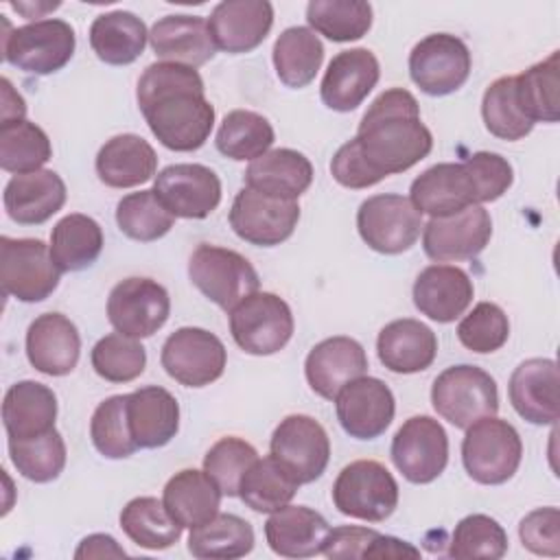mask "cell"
<instances>
[{"label": "cell", "instance_id": "cell-60", "mask_svg": "<svg viewBox=\"0 0 560 560\" xmlns=\"http://www.w3.org/2000/svg\"><path fill=\"white\" fill-rule=\"evenodd\" d=\"M0 85H2V122L24 120V116H26L24 98L13 90V85L7 77L0 81Z\"/></svg>", "mask_w": 560, "mask_h": 560}, {"label": "cell", "instance_id": "cell-45", "mask_svg": "<svg viewBox=\"0 0 560 560\" xmlns=\"http://www.w3.org/2000/svg\"><path fill=\"white\" fill-rule=\"evenodd\" d=\"M52 158V147L42 127L31 120L0 122V166L22 175L39 171Z\"/></svg>", "mask_w": 560, "mask_h": 560}, {"label": "cell", "instance_id": "cell-19", "mask_svg": "<svg viewBox=\"0 0 560 560\" xmlns=\"http://www.w3.org/2000/svg\"><path fill=\"white\" fill-rule=\"evenodd\" d=\"M341 429L357 440H374L394 420L396 402L392 389L374 376H359L343 385L335 398Z\"/></svg>", "mask_w": 560, "mask_h": 560}, {"label": "cell", "instance_id": "cell-50", "mask_svg": "<svg viewBox=\"0 0 560 560\" xmlns=\"http://www.w3.org/2000/svg\"><path fill=\"white\" fill-rule=\"evenodd\" d=\"M94 372L109 383H129L144 372V346L127 335L112 332L101 337L90 354Z\"/></svg>", "mask_w": 560, "mask_h": 560}, {"label": "cell", "instance_id": "cell-1", "mask_svg": "<svg viewBox=\"0 0 560 560\" xmlns=\"http://www.w3.org/2000/svg\"><path fill=\"white\" fill-rule=\"evenodd\" d=\"M136 98L151 133L171 151H197L214 127L201 74L182 63L155 61L138 79Z\"/></svg>", "mask_w": 560, "mask_h": 560}, {"label": "cell", "instance_id": "cell-39", "mask_svg": "<svg viewBox=\"0 0 560 560\" xmlns=\"http://www.w3.org/2000/svg\"><path fill=\"white\" fill-rule=\"evenodd\" d=\"M324 61V46L308 26L284 28L273 44V68L278 79L293 90L308 85Z\"/></svg>", "mask_w": 560, "mask_h": 560}, {"label": "cell", "instance_id": "cell-51", "mask_svg": "<svg viewBox=\"0 0 560 560\" xmlns=\"http://www.w3.org/2000/svg\"><path fill=\"white\" fill-rule=\"evenodd\" d=\"M508 551L505 529L488 514H468L464 516L453 532L448 556L457 560H499Z\"/></svg>", "mask_w": 560, "mask_h": 560}, {"label": "cell", "instance_id": "cell-54", "mask_svg": "<svg viewBox=\"0 0 560 560\" xmlns=\"http://www.w3.org/2000/svg\"><path fill=\"white\" fill-rule=\"evenodd\" d=\"M464 166L470 171L477 190H479V203L497 201L508 192V188L514 182L512 164L492 151H477L464 160Z\"/></svg>", "mask_w": 560, "mask_h": 560}, {"label": "cell", "instance_id": "cell-8", "mask_svg": "<svg viewBox=\"0 0 560 560\" xmlns=\"http://www.w3.org/2000/svg\"><path fill=\"white\" fill-rule=\"evenodd\" d=\"M74 28L57 18L37 20L13 28L2 37V57L7 63L28 74H52L74 55Z\"/></svg>", "mask_w": 560, "mask_h": 560}, {"label": "cell", "instance_id": "cell-9", "mask_svg": "<svg viewBox=\"0 0 560 560\" xmlns=\"http://www.w3.org/2000/svg\"><path fill=\"white\" fill-rule=\"evenodd\" d=\"M59 267L50 256V245L39 238H0V282L4 295L20 302H42L59 284Z\"/></svg>", "mask_w": 560, "mask_h": 560}, {"label": "cell", "instance_id": "cell-28", "mask_svg": "<svg viewBox=\"0 0 560 560\" xmlns=\"http://www.w3.org/2000/svg\"><path fill=\"white\" fill-rule=\"evenodd\" d=\"M149 44L160 59L190 68L208 63L217 52L208 20L201 15L160 18L149 31Z\"/></svg>", "mask_w": 560, "mask_h": 560}, {"label": "cell", "instance_id": "cell-58", "mask_svg": "<svg viewBox=\"0 0 560 560\" xmlns=\"http://www.w3.org/2000/svg\"><path fill=\"white\" fill-rule=\"evenodd\" d=\"M122 556H127V551L109 534L85 536L74 551V558H122Z\"/></svg>", "mask_w": 560, "mask_h": 560}, {"label": "cell", "instance_id": "cell-48", "mask_svg": "<svg viewBox=\"0 0 560 560\" xmlns=\"http://www.w3.org/2000/svg\"><path fill=\"white\" fill-rule=\"evenodd\" d=\"M90 438L94 448L107 459H125L138 451L127 418V394L98 402L90 420Z\"/></svg>", "mask_w": 560, "mask_h": 560}, {"label": "cell", "instance_id": "cell-26", "mask_svg": "<svg viewBox=\"0 0 560 560\" xmlns=\"http://www.w3.org/2000/svg\"><path fill=\"white\" fill-rule=\"evenodd\" d=\"M475 295L470 276L455 265H429L413 282L416 308L438 324L455 322Z\"/></svg>", "mask_w": 560, "mask_h": 560}, {"label": "cell", "instance_id": "cell-43", "mask_svg": "<svg viewBox=\"0 0 560 560\" xmlns=\"http://www.w3.org/2000/svg\"><path fill=\"white\" fill-rule=\"evenodd\" d=\"M273 140L276 133L271 122L262 114L249 109H234L225 114L214 138L217 149L236 162H254L269 151Z\"/></svg>", "mask_w": 560, "mask_h": 560}, {"label": "cell", "instance_id": "cell-44", "mask_svg": "<svg viewBox=\"0 0 560 560\" xmlns=\"http://www.w3.org/2000/svg\"><path fill=\"white\" fill-rule=\"evenodd\" d=\"M306 22L330 42L361 39L372 26V4L363 0H311Z\"/></svg>", "mask_w": 560, "mask_h": 560}, {"label": "cell", "instance_id": "cell-47", "mask_svg": "<svg viewBox=\"0 0 560 560\" xmlns=\"http://www.w3.org/2000/svg\"><path fill=\"white\" fill-rule=\"evenodd\" d=\"M116 223L125 236L140 243H151L171 232L175 217L164 208L151 188L125 195L116 206Z\"/></svg>", "mask_w": 560, "mask_h": 560}, {"label": "cell", "instance_id": "cell-38", "mask_svg": "<svg viewBox=\"0 0 560 560\" xmlns=\"http://www.w3.org/2000/svg\"><path fill=\"white\" fill-rule=\"evenodd\" d=\"M101 225L81 212L66 214L50 232V256L59 271L88 269L103 252Z\"/></svg>", "mask_w": 560, "mask_h": 560}, {"label": "cell", "instance_id": "cell-57", "mask_svg": "<svg viewBox=\"0 0 560 560\" xmlns=\"http://www.w3.org/2000/svg\"><path fill=\"white\" fill-rule=\"evenodd\" d=\"M376 536H378V532L370 529V527H359V525L332 527L324 540L322 553L332 560L368 558V551Z\"/></svg>", "mask_w": 560, "mask_h": 560}, {"label": "cell", "instance_id": "cell-7", "mask_svg": "<svg viewBox=\"0 0 560 560\" xmlns=\"http://www.w3.org/2000/svg\"><path fill=\"white\" fill-rule=\"evenodd\" d=\"M230 332L247 354H276L293 335V315L280 295L256 291L230 311Z\"/></svg>", "mask_w": 560, "mask_h": 560}, {"label": "cell", "instance_id": "cell-35", "mask_svg": "<svg viewBox=\"0 0 560 560\" xmlns=\"http://www.w3.org/2000/svg\"><path fill=\"white\" fill-rule=\"evenodd\" d=\"M223 492L206 470L186 468L175 472L164 486V505L182 527H197L219 514Z\"/></svg>", "mask_w": 560, "mask_h": 560}, {"label": "cell", "instance_id": "cell-37", "mask_svg": "<svg viewBox=\"0 0 560 560\" xmlns=\"http://www.w3.org/2000/svg\"><path fill=\"white\" fill-rule=\"evenodd\" d=\"M516 103L532 122H556L560 118V52L534 63L514 77Z\"/></svg>", "mask_w": 560, "mask_h": 560}, {"label": "cell", "instance_id": "cell-22", "mask_svg": "<svg viewBox=\"0 0 560 560\" xmlns=\"http://www.w3.org/2000/svg\"><path fill=\"white\" fill-rule=\"evenodd\" d=\"M365 370L368 354L363 346L346 335L328 337L315 343L304 361V374L311 389L326 400H335L339 389L363 376Z\"/></svg>", "mask_w": 560, "mask_h": 560}, {"label": "cell", "instance_id": "cell-16", "mask_svg": "<svg viewBox=\"0 0 560 560\" xmlns=\"http://www.w3.org/2000/svg\"><path fill=\"white\" fill-rule=\"evenodd\" d=\"M392 462L411 483H431L448 464V435L431 416H411L392 440Z\"/></svg>", "mask_w": 560, "mask_h": 560}, {"label": "cell", "instance_id": "cell-32", "mask_svg": "<svg viewBox=\"0 0 560 560\" xmlns=\"http://www.w3.org/2000/svg\"><path fill=\"white\" fill-rule=\"evenodd\" d=\"M96 175L109 188H133L149 182L158 171L155 149L136 133L109 138L96 153Z\"/></svg>", "mask_w": 560, "mask_h": 560}, {"label": "cell", "instance_id": "cell-10", "mask_svg": "<svg viewBox=\"0 0 560 560\" xmlns=\"http://www.w3.org/2000/svg\"><path fill=\"white\" fill-rule=\"evenodd\" d=\"M422 228V214L402 195H374L357 210V230L365 245L378 254L392 256L411 249Z\"/></svg>", "mask_w": 560, "mask_h": 560}, {"label": "cell", "instance_id": "cell-18", "mask_svg": "<svg viewBox=\"0 0 560 560\" xmlns=\"http://www.w3.org/2000/svg\"><path fill=\"white\" fill-rule=\"evenodd\" d=\"M153 192L173 217L206 219L221 203V179L203 164H171L155 175Z\"/></svg>", "mask_w": 560, "mask_h": 560}, {"label": "cell", "instance_id": "cell-42", "mask_svg": "<svg viewBox=\"0 0 560 560\" xmlns=\"http://www.w3.org/2000/svg\"><path fill=\"white\" fill-rule=\"evenodd\" d=\"M120 527L138 547L153 551L175 545L184 529L155 497L131 499L120 512Z\"/></svg>", "mask_w": 560, "mask_h": 560}, {"label": "cell", "instance_id": "cell-13", "mask_svg": "<svg viewBox=\"0 0 560 560\" xmlns=\"http://www.w3.org/2000/svg\"><path fill=\"white\" fill-rule=\"evenodd\" d=\"M171 378L186 387H206L221 378L228 352L223 341L206 328L184 326L168 335L160 354Z\"/></svg>", "mask_w": 560, "mask_h": 560}, {"label": "cell", "instance_id": "cell-15", "mask_svg": "<svg viewBox=\"0 0 560 560\" xmlns=\"http://www.w3.org/2000/svg\"><path fill=\"white\" fill-rule=\"evenodd\" d=\"M269 451L302 486L324 475L330 459V440L315 418L291 413L273 429Z\"/></svg>", "mask_w": 560, "mask_h": 560}, {"label": "cell", "instance_id": "cell-25", "mask_svg": "<svg viewBox=\"0 0 560 560\" xmlns=\"http://www.w3.org/2000/svg\"><path fill=\"white\" fill-rule=\"evenodd\" d=\"M558 363L553 359H527L510 376L508 394L514 411L532 424H556L558 407Z\"/></svg>", "mask_w": 560, "mask_h": 560}, {"label": "cell", "instance_id": "cell-14", "mask_svg": "<svg viewBox=\"0 0 560 560\" xmlns=\"http://www.w3.org/2000/svg\"><path fill=\"white\" fill-rule=\"evenodd\" d=\"M171 313L166 289L151 278H125L107 298V319L116 332L144 339L158 332Z\"/></svg>", "mask_w": 560, "mask_h": 560}, {"label": "cell", "instance_id": "cell-56", "mask_svg": "<svg viewBox=\"0 0 560 560\" xmlns=\"http://www.w3.org/2000/svg\"><path fill=\"white\" fill-rule=\"evenodd\" d=\"M330 173L337 184L352 188V190L368 188V186H374L381 182V177L363 160L354 138L337 149V153L330 160Z\"/></svg>", "mask_w": 560, "mask_h": 560}, {"label": "cell", "instance_id": "cell-6", "mask_svg": "<svg viewBox=\"0 0 560 560\" xmlns=\"http://www.w3.org/2000/svg\"><path fill=\"white\" fill-rule=\"evenodd\" d=\"M332 503L350 518L381 523L389 518L398 505V483L381 462L357 459L337 475Z\"/></svg>", "mask_w": 560, "mask_h": 560}, {"label": "cell", "instance_id": "cell-17", "mask_svg": "<svg viewBox=\"0 0 560 560\" xmlns=\"http://www.w3.org/2000/svg\"><path fill=\"white\" fill-rule=\"evenodd\" d=\"M492 236V219L483 206H470L448 217H433L422 228L424 254L435 262L477 258Z\"/></svg>", "mask_w": 560, "mask_h": 560}, {"label": "cell", "instance_id": "cell-2", "mask_svg": "<svg viewBox=\"0 0 560 560\" xmlns=\"http://www.w3.org/2000/svg\"><path fill=\"white\" fill-rule=\"evenodd\" d=\"M354 140L381 179L411 168L433 149V136L420 120V105L405 88L385 90L372 101Z\"/></svg>", "mask_w": 560, "mask_h": 560}, {"label": "cell", "instance_id": "cell-34", "mask_svg": "<svg viewBox=\"0 0 560 560\" xmlns=\"http://www.w3.org/2000/svg\"><path fill=\"white\" fill-rule=\"evenodd\" d=\"M313 182V164L295 149H271L249 162L245 186L282 199H295L308 190Z\"/></svg>", "mask_w": 560, "mask_h": 560}, {"label": "cell", "instance_id": "cell-36", "mask_svg": "<svg viewBox=\"0 0 560 560\" xmlns=\"http://www.w3.org/2000/svg\"><path fill=\"white\" fill-rule=\"evenodd\" d=\"M147 39L144 22L131 11L101 13L90 26V46L109 66L133 63L142 55Z\"/></svg>", "mask_w": 560, "mask_h": 560}, {"label": "cell", "instance_id": "cell-31", "mask_svg": "<svg viewBox=\"0 0 560 560\" xmlns=\"http://www.w3.org/2000/svg\"><path fill=\"white\" fill-rule=\"evenodd\" d=\"M330 532L326 518L306 505H284L265 523V538L273 553L282 558H313L322 553Z\"/></svg>", "mask_w": 560, "mask_h": 560}, {"label": "cell", "instance_id": "cell-40", "mask_svg": "<svg viewBox=\"0 0 560 560\" xmlns=\"http://www.w3.org/2000/svg\"><path fill=\"white\" fill-rule=\"evenodd\" d=\"M254 549V527L236 514H217L188 534V551L201 560H234Z\"/></svg>", "mask_w": 560, "mask_h": 560}, {"label": "cell", "instance_id": "cell-59", "mask_svg": "<svg viewBox=\"0 0 560 560\" xmlns=\"http://www.w3.org/2000/svg\"><path fill=\"white\" fill-rule=\"evenodd\" d=\"M418 556H420V549H416L407 540L385 536L381 532L368 551V558H418Z\"/></svg>", "mask_w": 560, "mask_h": 560}, {"label": "cell", "instance_id": "cell-55", "mask_svg": "<svg viewBox=\"0 0 560 560\" xmlns=\"http://www.w3.org/2000/svg\"><path fill=\"white\" fill-rule=\"evenodd\" d=\"M518 536L523 547L536 556H560V512L558 508H538L529 512L521 525Z\"/></svg>", "mask_w": 560, "mask_h": 560}, {"label": "cell", "instance_id": "cell-49", "mask_svg": "<svg viewBox=\"0 0 560 560\" xmlns=\"http://www.w3.org/2000/svg\"><path fill=\"white\" fill-rule=\"evenodd\" d=\"M481 116L486 129L508 142H516L534 129V122L525 118L516 103L514 77H499L486 88L481 98Z\"/></svg>", "mask_w": 560, "mask_h": 560}, {"label": "cell", "instance_id": "cell-20", "mask_svg": "<svg viewBox=\"0 0 560 560\" xmlns=\"http://www.w3.org/2000/svg\"><path fill=\"white\" fill-rule=\"evenodd\" d=\"M409 195L416 210L431 219L479 206L477 184L464 162H442L427 168L411 182Z\"/></svg>", "mask_w": 560, "mask_h": 560}, {"label": "cell", "instance_id": "cell-41", "mask_svg": "<svg viewBox=\"0 0 560 560\" xmlns=\"http://www.w3.org/2000/svg\"><path fill=\"white\" fill-rule=\"evenodd\" d=\"M300 483L298 479L276 459V457H258L243 475L238 483L241 501L260 514H271L295 497Z\"/></svg>", "mask_w": 560, "mask_h": 560}, {"label": "cell", "instance_id": "cell-33", "mask_svg": "<svg viewBox=\"0 0 560 560\" xmlns=\"http://www.w3.org/2000/svg\"><path fill=\"white\" fill-rule=\"evenodd\" d=\"M57 396L55 392L37 381L13 383L2 400L4 431L13 440L35 438L55 429Z\"/></svg>", "mask_w": 560, "mask_h": 560}, {"label": "cell", "instance_id": "cell-4", "mask_svg": "<svg viewBox=\"0 0 560 560\" xmlns=\"http://www.w3.org/2000/svg\"><path fill=\"white\" fill-rule=\"evenodd\" d=\"M431 405L453 427L468 429L481 418L497 416V381L477 365H451L433 381Z\"/></svg>", "mask_w": 560, "mask_h": 560}, {"label": "cell", "instance_id": "cell-30", "mask_svg": "<svg viewBox=\"0 0 560 560\" xmlns=\"http://www.w3.org/2000/svg\"><path fill=\"white\" fill-rule=\"evenodd\" d=\"M378 361L396 374H416L427 370L438 354L435 332L411 317L394 319L381 328L376 339Z\"/></svg>", "mask_w": 560, "mask_h": 560}, {"label": "cell", "instance_id": "cell-21", "mask_svg": "<svg viewBox=\"0 0 560 560\" xmlns=\"http://www.w3.org/2000/svg\"><path fill=\"white\" fill-rule=\"evenodd\" d=\"M271 24L273 7L267 0H225L208 18L214 46L230 55L258 48L269 35Z\"/></svg>", "mask_w": 560, "mask_h": 560}, {"label": "cell", "instance_id": "cell-27", "mask_svg": "<svg viewBox=\"0 0 560 560\" xmlns=\"http://www.w3.org/2000/svg\"><path fill=\"white\" fill-rule=\"evenodd\" d=\"M63 179L48 168L13 175L4 186V210L20 225H39L66 203Z\"/></svg>", "mask_w": 560, "mask_h": 560}, {"label": "cell", "instance_id": "cell-11", "mask_svg": "<svg viewBox=\"0 0 560 560\" xmlns=\"http://www.w3.org/2000/svg\"><path fill=\"white\" fill-rule=\"evenodd\" d=\"M300 206L295 199L271 197L243 186L230 208V225L238 238L258 247L284 243L298 228Z\"/></svg>", "mask_w": 560, "mask_h": 560}, {"label": "cell", "instance_id": "cell-24", "mask_svg": "<svg viewBox=\"0 0 560 560\" xmlns=\"http://www.w3.org/2000/svg\"><path fill=\"white\" fill-rule=\"evenodd\" d=\"M81 354L77 326L61 313H42L26 330L28 363L46 376L70 374Z\"/></svg>", "mask_w": 560, "mask_h": 560}, {"label": "cell", "instance_id": "cell-12", "mask_svg": "<svg viewBox=\"0 0 560 560\" xmlns=\"http://www.w3.org/2000/svg\"><path fill=\"white\" fill-rule=\"evenodd\" d=\"M472 59L468 46L451 33H431L409 52L411 81L429 96H446L470 77Z\"/></svg>", "mask_w": 560, "mask_h": 560}, {"label": "cell", "instance_id": "cell-3", "mask_svg": "<svg viewBox=\"0 0 560 560\" xmlns=\"http://www.w3.org/2000/svg\"><path fill=\"white\" fill-rule=\"evenodd\" d=\"M521 457V435L508 420L488 416L466 429L462 442V462L470 479L477 483H505L518 470Z\"/></svg>", "mask_w": 560, "mask_h": 560}, {"label": "cell", "instance_id": "cell-29", "mask_svg": "<svg viewBox=\"0 0 560 560\" xmlns=\"http://www.w3.org/2000/svg\"><path fill=\"white\" fill-rule=\"evenodd\" d=\"M127 418L138 448L166 446L179 431L177 398L160 385L138 387L127 394Z\"/></svg>", "mask_w": 560, "mask_h": 560}, {"label": "cell", "instance_id": "cell-52", "mask_svg": "<svg viewBox=\"0 0 560 560\" xmlns=\"http://www.w3.org/2000/svg\"><path fill=\"white\" fill-rule=\"evenodd\" d=\"M256 459L258 453L249 442L228 435L210 446L203 457V470L225 497H238V483Z\"/></svg>", "mask_w": 560, "mask_h": 560}, {"label": "cell", "instance_id": "cell-23", "mask_svg": "<svg viewBox=\"0 0 560 560\" xmlns=\"http://www.w3.org/2000/svg\"><path fill=\"white\" fill-rule=\"evenodd\" d=\"M381 77L378 59L368 48H350L337 52L322 79L319 94L326 107L335 112L357 109L374 90Z\"/></svg>", "mask_w": 560, "mask_h": 560}, {"label": "cell", "instance_id": "cell-46", "mask_svg": "<svg viewBox=\"0 0 560 560\" xmlns=\"http://www.w3.org/2000/svg\"><path fill=\"white\" fill-rule=\"evenodd\" d=\"M9 457L24 479L48 483L66 466V442L57 429L24 440L9 438Z\"/></svg>", "mask_w": 560, "mask_h": 560}, {"label": "cell", "instance_id": "cell-53", "mask_svg": "<svg viewBox=\"0 0 560 560\" xmlns=\"http://www.w3.org/2000/svg\"><path fill=\"white\" fill-rule=\"evenodd\" d=\"M510 337V322L494 302H479L457 324L459 343L477 354H490L505 346Z\"/></svg>", "mask_w": 560, "mask_h": 560}, {"label": "cell", "instance_id": "cell-5", "mask_svg": "<svg viewBox=\"0 0 560 560\" xmlns=\"http://www.w3.org/2000/svg\"><path fill=\"white\" fill-rule=\"evenodd\" d=\"M188 278L210 302L228 313L260 287L254 265L243 254L210 243L197 245L190 254Z\"/></svg>", "mask_w": 560, "mask_h": 560}]
</instances>
